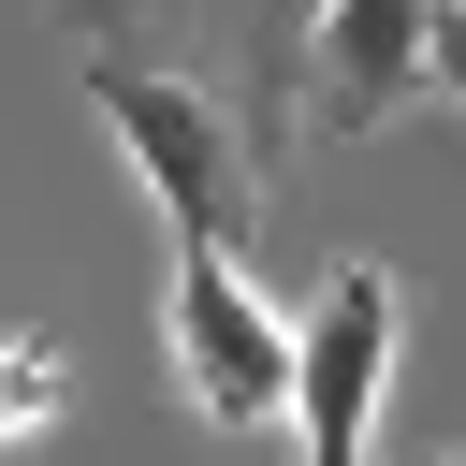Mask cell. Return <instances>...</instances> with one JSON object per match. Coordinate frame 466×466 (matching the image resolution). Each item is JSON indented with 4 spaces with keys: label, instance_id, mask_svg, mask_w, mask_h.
Here are the masks:
<instances>
[{
    "label": "cell",
    "instance_id": "cell-7",
    "mask_svg": "<svg viewBox=\"0 0 466 466\" xmlns=\"http://www.w3.org/2000/svg\"><path fill=\"white\" fill-rule=\"evenodd\" d=\"M437 466H466V451H437Z\"/></svg>",
    "mask_w": 466,
    "mask_h": 466
},
{
    "label": "cell",
    "instance_id": "cell-5",
    "mask_svg": "<svg viewBox=\"0 0 466 466\" xmlns=\"http://www.w3.org/2000/svg\"><path fill=\"white\" fill-rule=\"evenodd\" d=\"M58 408H73V364H58V335H15V350H0V451H15V437H44Z\"/></svg>",
    "mask_w": 466,
    "mask_h": 466
},
{
    "label": "cell",
    "instance_id": "cell-6",
    "mask_svg": "<svg viewBox=\"0 0 466 466\" xmlns=\"http://www.w3.org/2000/svg\"><path fill=\"white\" fill-rule=\"evenodd\" d=\"M437 87L466 102V0H437Z\"/></svg>",
    "mask_w": 466,
    "mask_h": 466
},
{
    "label": "cell",
    "instance_id": "cell-1",
    "mask_svg": "<svg viewBox=\"0 0 466 466\" xmlns=\"http://www.w3.org/2000/svg\"><path fill=\"white\" fill-rule=\"evenodd\" d=\"M160 335H175V379H189V408H204L218 437H248V422H291V364H306V320H277L218 233H175V291H160Z\"/></svg>",
    "mask_w": 466,
    "mask_h": 466
},
{
    "label": "cell",
    "instance_id": "cell-4",
    "mask_svg": "<svg viewBox=\"0 0 466 466\" xmlns=\"http://www.w3.org/2000/svg\"><path fill=\"white\" fill-rule=\"evenodd\" d=\"M422 73H437V0H320V15H306L320 131H379Z\"/></svg>",
    "mask_w": 466,
    "mask_h": 466
},
{
    "label": "cell",
    "instance_id": "cell-2",
    "mask_svg": "<svg viewBox=\"0 0 466 466\" xmlns=\"http://www.w3.org/2000/svg\"><path fill=\"white\" fill-rule=\"evenodd\" d=\"M87 102H102V131L131 146V175L160 189V218L233 248V218L262 204V175H248V131L218 116V87H189V73H160V58H87Z\"/></svg>",
    "mask_w": 466,
    "mask_h": 466
},
{
    "label": "cell",
    "instance_id": "cell-3",
    "mask_svg": "<svg viewBox=\"0 0 466 466\" xmlns=\"http://www.w3.org/2000/svg\"><path fill=\"white\" fill-rule=\"evenodd\" d=\"M393 335H408L393 262H335L320 306H306V364H291V437H306V466H364V422H379V393H393Z\"/></svg>",
    "mask_w": 466,
    "mask_h": 466
}]
</instances>
